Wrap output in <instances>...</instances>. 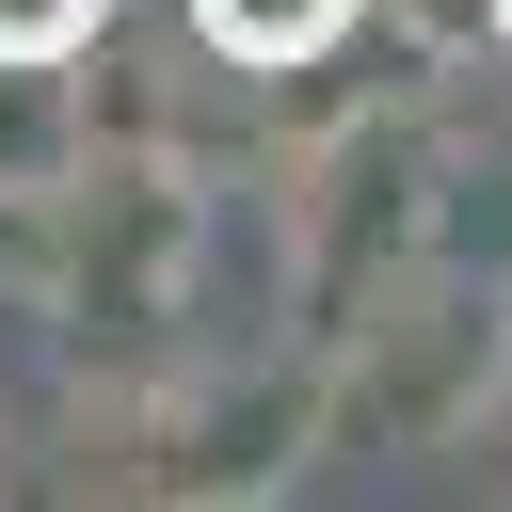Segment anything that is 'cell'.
Segmentation results:
<instances>
[{"label":"cell","mask_w":512,"mask_h":512,"mask_svg":"<svg viewBox=\"0 0 512 512\" xmlns=\"http://www.w3.org/2000/svg\"><path fill=\"white\" fill-rule=\"evenodd\" d=\"M304 352H320V464H464L512 416V272L432 240L384 288H352Z\"/></svg>","instance_id":"cell-1"},{"label":"cell","mask_w":512,"mask_h":512,"mask_svg":"<svg viewBox=\"0 0 512 512\" xmlns=\"http://www.w3.org/2000/svg\"><path fill=\"white\" fill-rule=\"evenodd\" d=\"M336 32H368V0H192V48H224V80H272Z\"/></svg>","instance_id":"cell-3"},{"label":"cell","mask_w":512,"mask_h":512,"mask_svg":"<svg viewBox=\"0 0 512 512\" xmlns=\"http://www.w3.org/2000/svg\"><path fill=\"white\" fill-rule=\"evenodd\" d=\"M112 32V0H0V48H80Z\"/></svg>","instance_id":"cell-4"},{"label":"cell","mask_w":512,"mask_h":512,"mask_svg":"<svg viewBox=\"0 0 512 512\" xmlns=\"http://www.w3.org/2000/svg\"><path fill=\"white\" fill-rule=\"evenodd\" d=\"M16 432H32V416H16V384H0V496H16Z\"/></svg>","instance_id":"cell-5"},{"label":"cell","mask_w":512,"mask_h":512,"mask_svg":"<svg viewBox=\"0 0 512 512\" xmlns=\"http://www.w3.org/2000/svg\"><path fill=\"white\" fill-rule=\"evenodd\" d=\"M80 144H96V112H80V48H0V192H48Z\"/></svg>","instance_id":"cell-2"}]
</instances>
